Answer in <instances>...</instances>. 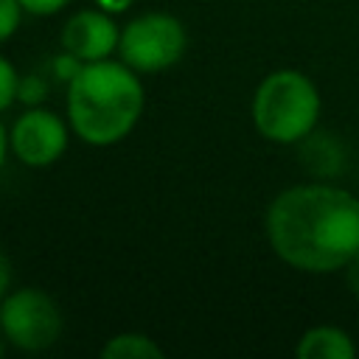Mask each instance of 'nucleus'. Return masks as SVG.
<instances>
[{
  "mask_svg": "<svg viewBox=\"0 0 359 359\" xmlns=\"http://www.w3.org/2000/svg\"><path fill=\"white\" fill-rule=\"evenodd\" d=\"M272 252L292 269L325 275L359 255V196L334 182L283 188L264 216Z\"/></svg>",
  "mask_w": 359,
  "mask_h": 359,
  "instance_id": "obj_1",
  "label": "nucleus"
},
{
  "mask_svg": "<svg viewBox=\"0 0 359 359\" xmlns=\"http://www.w3.org/2000/svg\"><path fill=\"white\" fill-rule=\"evenodd\" d=\"M67 123L87 146H115L140 121L146 93L140 73L126 62L98 59L84 62L81 70L67 81Z\"/></svg>",
  "mask_w": 359,
  "mask_h": 359,
  "instance_id": "obj_2",
  "label": "nucleus"
},
{
  "mask_svg": "<svg viewBox=\"0 0 359 359\" xmlns=\"http://www.w3.org/2000/svg\"><path fill=\"white\" fill-rule=\"evenodd\" d=\"M320 109H323V98L317 84L294 67H280L264 76L261 84L255 87L250 118L264 140L278 146H292V143H303L314 132L320 121Z\"/></svg>",
  "mask_w": 359,
  "mask_h": 359,
  "instance_id": "obj_3",
  "label": "nucleus"
},
{
  "mask_svg": "<svg viewBox=\"0 0 359 359\" xmlns=\"http://www.w3.org/2000/svg\"><path fill=\"white\" fill-rule=\"evenodd\" d=\"M188 48L185 25L165 11H146L121 28L118 56L140 76L174 67Z\"/></svg>",
  "mask_w": 359,
  "mask_h": 359,
  "instance_id": "obj_4",
  "label": "nucleus"
},
{
  "mask_svg": "<svg viewBox=\"0 0 359 359\" xmlns=\"http://www.w3.org/2000/svg\"><path fill=\"white\" fill-rule=\"evenodd\" d=\"M0 331L17 351L36 353L62 337V311L56 300L36 286L11 289L0 300Z\"/></svg>",
  "mask_w": 359,
  "mask_h": 359,
  "instance_id": "obj_5",
  "label": "nucleus"
},
{
  "mask_svg": "<svg viewBox=\"0 0 359 359\" xmlns=\"http://www.w3.org/2000/svg\"><path fill=\"white\" fill-rule=\"evenodd\" d=\"M70 140V123H65L53 109L28 107L20 112L8 129L11 154L28 168H48L65 151Z\"/></svg>",
  "mask_w": 359,
  "mask_h": 359,
  "instance_id": "obj_6",
  "label": "nucleus"
},
{
  "mask_svg": "<svg viewBox=\"0 0 359 359\" xmlns=\"http://www.w3.org/2000/svg\"><path fill=\"white\" fill-rule=\"evenodd\" d=\"M104 8H81L62 25V48L81 62L109 59L118 50L121 28Z\"/></svg>",
  "mask_w": 359,
  "mask_h": 359,
  "instance_id": "obj_7",
  "label": "nucleus"
},
{
  "mask_svg": "<svg viewBox=\"0 0 359 359\" xmlns=\"http://www.w3.org/2000/svg\"><path fill=\"white\" fill-rule=\"evenodd\" d=\"M359 353L351 331L339 325H314L300 334L294 356L300 359H353Z\"/></svg>",
  "mask_w": 359,
  "mask_h": 359,
  "instance_id": "obj_8",
  "label": "nucleus"
},
{
  "mask_svg": "<svg viewBox=\"0 0 359 359\" xmlns=\"http://www.w3.org/2000/svg\"><path fill=\"white\" fill-rule=\"evenodd\" d=\"M104 359H163V348L140 331H123L101 345Z\"/></svg>",
  "mask_w": 359,
  "mask_h": 359,
  "instance_id": "obj_9",
  "label": "nucleus"
},
{
  "mask_svg": "<svg viewBox=\"0 0 359 359\" xmlns=\"http://www.w3.org/2000/svg\"><path fill=\"white\" fill-rule=\"evenodd\" d=\"M17 90H20L17 67L0 53V112H6L17 101Z\"/></svg>",
  "mask_w": 359,
  "mask_h": 359,
  "instance_id": "obj_10",
  "label": "nucleus"
},
{
  "mask_svg": "<svg viewBox=\"0 0 359 359\" xmlns=\"http://www.w3.org/2000/svg\"><path fill=\"white\" fill-rule=\"evenodd\" d=\"M22 20V6L20 0H0V42L11 39L20 28Z\"/></svg>",
  "mask_w": 359,
  "mask_h": 359,
  "instance_id": "obj_11",
  "label": "nucleus"
},
{
  "mask_svg": "<svg viewBox=\"0 0 359 359\" xmlns=\"http://www.w3.org/2000/svg\"><path fill=\"white\" fill-rule=\"evenodd\" d=\"M42 98H45V81H42L39 76H25V79H20L17 101H22V104H28V107H36Z\"/></svg>",
  "mask_w": 359,
  "mask_h": 359,
  "instance_id": "obj_12",
  "label": "nucleus"
},
{
  "mask_svg": "<svg viewBox=\"0 0 359 359\" xmlns=\"http://www.w3.org/2000/svg\"><path fill=\"white\" fill-rule=\"evenodd\" d=\"M73 0H20L22 11L25 14H34V17H50L62 8H67Z\"/></svg>",
  "mask_w": 359,
  "mask_h": 359,
  "instance_id": "obj_13",
  "label": "nucleus"
},
{
  "mask_svg": "<svg viewBox=\"0 0 359 359\" xmlns=\"http://www.w3.org/2000/svg\"><path fill=\"white\" fill-rule=\"evenodd\" d=\"M81 65H84V62H81L79 56H73L70 50H65V48H62V53L53 59V70H56V76H59L65 84H67V81L81 70Z\"/></svg>",
  "mask_w": 359,
  "mask_h": 359,
  "instance_id": "obj_14",
  "label": "nucleus"
},
{
  "mask_svg": "<svg viewBox=\"0 0 359 359\" xmlns=\"http://www.w3.org/2000/svg\"><path fill=\"white\" fill-rule=\"evenodd\" d=\"M11 280H14V269H11V258L6 252H0V300L11 292Z\"/></svg>",
  "mask_w": 359,
  "mask_h": 359,
  "instance_id": "obj_15",
  "label": "nucleus"
},
{
  "mask_svg": "<svg viewBox=\"0 0 359 359\" xmlns=\"http://www.w3.org/2000/svg\"><path fill=\"white\" fill-rule=\"evenodd\" d=\"M342 272H345L348 292H351V294H353V300L359 303V255H356V258H353V261H351V264H348Z\"/></svg>",
  "mask_w": 359,
  "mask_h": 359,
  "instance_id": "obj_16",
  "label": "nucleus"
},
{
  "mask_svg": "<svg viewBox=\"0 0 359 359\" xmlns=\"http://www.w3.org/2000/svg\"><path fill=\"white\" fill-rule=\"evenodd\" d=\"M132 3L135 0H95V6L104 8V11H109V14H123V11L132 8Z\"/></svg>",
  "mask_w": 359,
  "mask_h": 359,
  "instance_id": "obj_17",
  "label": "nucleus"
},
{
  "mask_svg": "<svg viewBox=\"0 0 359 359\" xmlns=\"http://www.w3.org/2000/svg\"><path fill=\"white\" fill-rule=\"evenodd\" d=\"M8 151H11V143H8V129H6V126H3V121H0V168H3L6 157H8Z\"/></svg>",
  "mask_w": 359,
  "mask_h": 359,
  "instance_id": "obj_18",
  "label": "nucleus"
},
{
  "mask_svg": "<svg viewBox=\"0 0 359 359\" xmlns=\"http://www.w3.org/2000/svg\"><path fill=\"white\" fill-rule=\"evenodd\" d=\"M6 345H8V342H6V337H3V331H0V356L6 353Z\"/></svg>",
  "mask_w": 359,
  "mask_h": 359,
  "instance_id": "obj_19",
  "label": "nucleus"
}]
</instances>
